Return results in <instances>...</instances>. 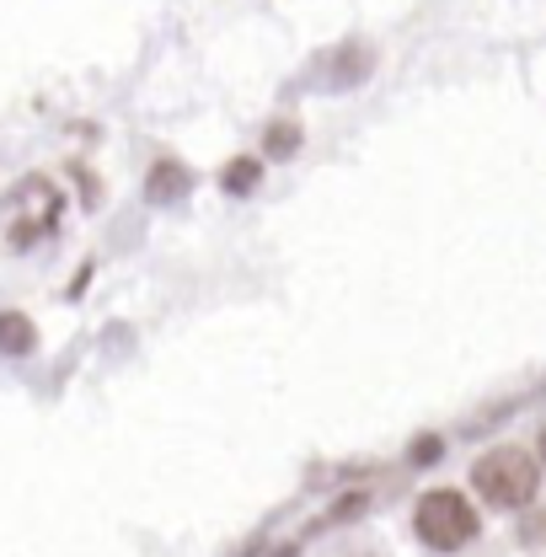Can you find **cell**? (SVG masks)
Segmentation results:
<instances>
[{
    "instance_id": "1",
    "label": "cell",
    "mask_w": 546,
    "mask_h": 557,
    "mask_svg": "<svg viewBox=\"0 0 546 557\" xmlns=\"http://www.w3.org/2000/svg\"><path fill=\"white\" fill-rule=\"evenodd\" d=\"M472 487L493 509H525L542 493V467L525 445H493L472 467Z\"/></svg>"
},
{
    "instance_id": "2",
    "label": "cell",
    "mask_w": 546,
    "mask_h": 557,
    "mask_svg": "<svg viewBox=\"0 0 546 557\" xmlns=\"http://www.w3.org/2000/svg\"><path fill=\"white\" fill-rule=\"evenodd\" d=\"M412 531H418V542L434 547V553H461V547L477 542L482 520L461 487H429V493L418 498V509H412Z\"/></svg>"
},
{
    "instance_id": "3",
    "label": "cell",
    "mask_w": 546,
    "mask_h": 557,
    "mask_svg": "<svg viewBox=\"0 0 546 557\" xmlns=\"http://www.w3.org/2000/svg\"><path fill=\"white\" fill-rule=\"evenodd\" d=\"M188 188H194V172H188L177 156H161V161L150 166V177H145V194H150V205H177Z\"/></svg>"
},
{
    "instance_id": "4",
    "label": "cell",
    "mask_w": 546,
    "mask_h": 557,
    "mask_svg": "<svg viewBox=\"0 0 546 557\" xmlns=\"http://www.w3.org/2000/svg\"><path fill=\"white\" fill-rule=\"evenodd\" d=\"M258 183H263V161H258V156H236V161H225V172H220V188H225L231 199H247Z\"/></svg>"
},
{
    "instance_id": "5",
    "label": "cell",
    "mask_w": 546,
    "mask_h": 557,
    "mask_svg": "<svg viewBox=\"0 0 546 557\" xmlns=\"http://www.w3.org/2000/svg\"><path fill=\"white\" fill-rule=\"evenodd\" d=\"M33 344H38L33 317H22V311H0V354L22 359V354H33Z\"/></svg>"
},
{
    "instance_id": "6",
    "label": "cell",
    "mask_w": 546,
    "mask_h": 557,
    "mask_svg": "<svg viewBox=\"0 0 546 557\" xmlns=\"http://www.w3.org/2000/svg\"><path fill=\"white\" fill-rule=\"evenodd\" d=\"M300 124H289V119H273L269 124V135H263V150H269V156H278V161H289V156H295V150H300Z\"/></svg>"
},
{
    "instance_id": "7",
    "label": "cell",
    "mask_w": 546,
    "mask_h": 557,
    "mask_svg": "<svg viewBox=\"0 0 546 557\" xmlns=\"http://www.w3.org/2000/svg\"><path fill=\"white\" fill-rule=\"evenodd\" d=\"M412 461H418V467L439 461V440H434V434H429V440H412Z\"/></svg>"
}]
</instances>
